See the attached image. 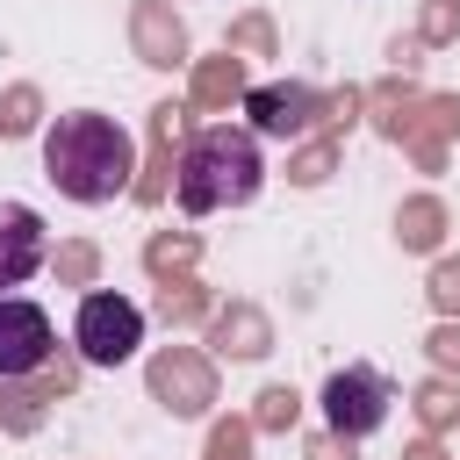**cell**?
Masks as SVG:
<instances>
[{
  "label": "cell",
  "instance_id": "obj_3",
  "mask_svg": "<svg viewBox=\"0 0 460 460\" xmlns=\"http://www.w3.org/2000/svg\"><path fill=\"white\" fill-rule=\"evenodd\" d=\"M72 338H79L86 367H122V359H137V345H144V309H137L129 295H108V288H101V295L79 302Z\"/></svg>",
  "mask_w": 460,
  "mask_h": 460
},
{
  "label": "cell",
  "instance_id": "obj_6",
  "mask_svg": "<svg viewBox=\"0 0 460 460\" xmlns=\"http://www.w3.org/2000/svg\"><path fill=\"white\" fill-rule=\"evenodd\" d=\"M43 216L29 201H0V288H22L43 266Z\"/></svg>",
  "mask_w": 460,
  "mask_h": 460
},
{
  "label": "cell",
  "instance_id": "obj_2",
  "mask_svg": "<svg viewBox=\"0 0 460 460\" xmlns=\"http://www.w3.org/2000/svg\"><path fill=\"white\" fill-rule=\"evenodd\" d=\"M259 187H266V158H259V137H252V129L208 122V129H194V137H187L180 172H172V194H180V208H187V216L244 208Z\"/></svg>",
  "mask_w": 460,
  "mask_h": 460
},
{
  "label": "cell",
  "instance_id": "obj_5",
  "mask_svg": "<svg viewBox=\"0 0 460 460\" xmlns=\"http://www.w3.org/2000/svg\"><path fill=\"white\" fill-rule=\"evenodd\" d=\"M50 359V316L29 295H0V381H22Z\"/></svg>",
  "mask_w": 460,
  "mask_h": 460
},
{
  "label": "cell",
  "instance_id": "obj_7",
  "mask_svg": "<svg viewBox=\"0 0 460 460\" xmlns=\"http://www.w3.org/2000/svg\"><path fill=\"white\" fill-rule=\"evenodd\" d=\"M309 93H252V115H259V129H273V137H288V129H302L309 122Z\"/></svg>",
  "mask_w": 460,
  "mask_h": 460
},
{
  "label": "cell",
  "instance_id": "obj_4",
  "mask_svg": "<svg viewBox=\"0 0 460 460\" xmlns=\"http://www.w3.org/2000/svg\"><path fill=\"white\" fill-rule=\"evenodd\" d=\"M323 417H331V431H345V438L381 431V424H388V381H381L374 367H338V374L323 381Z\"/></svg>",
  "mask_w": 460,
  "mask_h": 460
},
{
  "label": "cell",
  "instance_id": "obj_1",
  "mask_svg": "<svg viewBox=\"0 0 460 460\" xmlns=\"http://www.w3.org/2000/svg\"><path fill=\"white\" fill-rule=\"evenodd\" d=\"M43 172H50V187H58L65 201L101 208V201L129 194L137 144H129V129H122L115 115H101V108H72V115H58V122L43 129Z\"/></svg>",
  "mask_w": 460,
  "mask_h": 460
}]
</instances>
